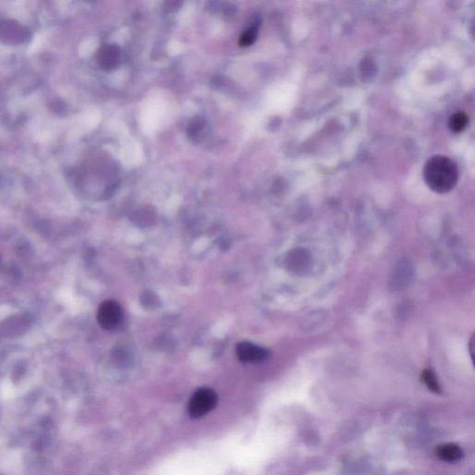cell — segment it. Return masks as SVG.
I'll return each instance as SVG.
<instances>
[{
	"mask_svg": "<svg viewBox=\"0 0 475 475\" xmlns=\"http://www.w3.org/2000/svg\"><path fill=\"white\" fill-rule=\"evenodd\" d=\"M217 400V395L214 390L201 388L193 394L188 402V414L193 419H200L215 409Z\"/></svg>",
	"mask_w": 475,
	"mask_h": 475,
	"instance_id": "2",
	"label": "cell"
},
{
	"mask_svg": "<svg viewBox=\"0 0 475 475\" xmlns=\"http://www.w3.org/2000/svg\"><path fill=\"white\" fill-rule=\"evenodd\" d=\"M258 27H251L250 29H247L240 37L239 45L244 48L253 45L258 39Z\"/></svg>",
	"mask_w": 475,
	"mask_h": 475,
	"instance_id": "10",
	"label": "cell"
},
{
	"mask_svg": "<svg viewBox=\"0 0 475 475\" xmlns=\"http://www.w3.org/2000/svg\"><path fill=\"white\" fill-rule=\"evenodd\" d=\"M409 264L407 262L406 263L401 262L396 267V271H394L393 287L402 288L404 287L405 283L409 282V273L411 271H410L409 264Z\"/></svg>",
	"mask_w": 475,
	"mask_h": 475,
	"instance_id": "8",
	"label": "cell"
},
{
	"mask_svg": "<svg viewBox=\"0 0 475 475\" xmlns=\"http://www.w3.org/2000/svg\"><path fill=\"white\" fill-rule=\"evenodd\" d=\"M204 128V121L200 120V119H197V120L193 121V122L191 123L190 128H188V136H190L191 139H193V137H196L197 135L201 133Z\"/></svg>",
	"mask_w": 475,
	"mask_h": 475,
	"instance_id": "12",
	"label": "cell"
},
{
	"mask_svg": "<svg viewBox=\"0 0 475 475\" xmlns=\"http://www.w3.org/2000/svg\"><path fill=\"white\" fill-rule=\"evenodd\" d=\"M237 356L242 362L260 363L266 360L269 356V351L266 348L253 345L249 342H240L236 348Z\"/></svg>",
	"mask_w": 475,
	"mask_h": 475,
	"instance_id": "5",
	"label": "cell"
},
{
	"mask_svg": "<svg viewBox=\"0 0 475 475\" xmlns=\"http://www.w3.org/2000/svg\"><path fill=\"white\" fill-rule=\"evenodd\" d=\"M436 456L440 460L447 461V463H455L463 458V452L458 445H443L437 449Z\"/></svg>",
	"mask_w": 475,
	"mask_h": 475,
	"instance_id": "7",
	"label": "cell"
},
{
	"mask_svg": "<svg viewBox=\"0 0 475 475\" xmlns=\"http://www.w3.org/2000/svg\"><path fill=\"white\" fill-rule=\"evenodd\" d=\"M469 118L466 113H457L453 115L449 119V126L452 131L455 133H460L468 126Z\"/></svg>",
	"mask_w": 475,
	"mask_h": 475,
	"instance_id": "9",
	"label": "cell"
},
{
	"mask_svg": "<svg viewBox=\"0 0 475 475\" xmlns=\"http://www.w3.org/2000/svg\"><path fill=\"white\" fill-rule=\"evenodd\" d=\"M423 380L425 382V385L428 386L429 389L433 391L434 393H440L439 385L433 372L431 371H423Z\"/></svg>",
	"mask_w": 475,
	"mask_h": 475,
	"instance_id": "11",
	"label": "cell"
},
{
	"mask_svg": "<svg viewBox=\"0 0 475 475\" xmlns=\"http://www.w3.org/2000/svg\"><path fill=\"white\" fill-rule=\"evenodd\" d=\"M423 177L432 191L437 193H447L457 184V166L447 156H433L423 168Z\"/></svg>",
	"mask_w": 475,
	"mask_h": 475,
	"instance_id": "1",
	"label": "cell"
},
{
	"mask_svg": "<svg viewBox=\"0 0 475 475\" xmlns=\"http://www.w3.org/2000/svg\"><path fill=\"white\" fill-rule=\"evenodd\" d=\"M30 32L17 21L0 19V40L9 44H21L29 39Z\"/></svg>",
	"mask_w": 475,
	"mask_h": 475,
	"instance_id": "4",
	"label": "cell"
},
{
	"mask_svg": "<svg viewBox=\"0 0 475 475\" xmlns=\"http://www.w3.org/2000/svg\"><path fill=\"white\" fill-rule=\"evenodd\" d=\"M124 313L122 307L117 302L107 300L99 306L97 320L99 326L106 331L117 329L123 322Z\"/></svg>",
	"mask_w": 475,
	"mask_h": 475,
	"instance_id": "3",
	"label": "cell"
},
{
	"mask_svg": "<svg viewBox=\"0 0 475 475\" xmlns=\"http://www.w3.org/2000/svg\"><path fill=\"white\" fill-rule=\"evenodd\" d=\"M97 61L102 69H115L120 64L121 51L115 45L104 46L97 54Z\"/></svg>",
	"mask_w": 475,
	"mask_h": 475,
	"instance_id": "6",
	"label": "cell"
}]
</instances>
